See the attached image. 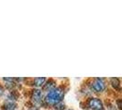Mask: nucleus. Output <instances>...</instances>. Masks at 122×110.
Here are the masks:
<instances>
[{
	"label": "nucleus",
	"mask_w": 122,
	"mask_h": 110,
	"mask_svg": "<svg viewBox=\"0 0 122 110\" xmlns=\"http://www.w3.org/2000/svg\"><path fill=\"white\" fill-rule=\"evenodd\" d=\"M64 92L63 90L58 87V88H53L48 93V95L45 97V102L50 105H57L61 101L63 98Z\"/></svg>",
	"instance_id": "obj_1"
},
{
	"label": "nucleus",
	"mask_w": 122,
	"mask_h": 110,
	"mask_svg": "<svg viewBox=\"0 0 122 110\" xmlns=\"http://www.w3.org/2000/svg\"><path fill=\"white\" fill-rule=\"evenodd\" d=\"M88 105L90 108L94 110H102L103 109V103L98 98H90L88 101Z\"/></svg>",
	"instance_id": "obj_2"
},
{
	"label": "nucleus",
	"mask_w": 122,
	"mask_h": 110,
	"mask_svg": "<svg viewBox=\"0 0 122 110\" xmlns=\"http://www.w3.org/2000/svg\"><path fill=\"white\" fill-rule=\"evenodd\" d=\"M92 88L94 89V91L99 93V92L104 91L106 85H105V83L103 82V80L100 79V78H97L92 83Z\"/></svg>",
	"instance_id": "obj_3"
},
{
	"label": "nucleus",
	"mask_w": 122,
	"mask_h": 110,
	"mask_svg": "<svg viewBox=\"0 0 122 110\" xmlns=\"http://www.w3.org/2000/svg\"><path fill=\"white\" fill-rule=\"evenodd\" d=\"M32 101L36 104H39L41 102V98H42V94H41V91L39 90V89H35L32 91Z\"/></svg>",
	"instance_id": "obj_4"
},
{
	"label": "nucleus",
	"mask_w": 122,
	"mask_h": 110,
	"mask_svg": "<svg viewBox=\"0 0 122 110\" xmlns=\"http://www.w3.org/2000/svg\"><path fill=\"white\" fill-rule=\"evenodd\" d=\"M110 82H111V85L112 86L117 89V90H120V82H119V80L117 79V78H111L110 80Z\"/></svg>",
	"instance_id": "obj_5"
},
{
	"label": "nucleus",
	"mask_w": 122,
	"mask_h": 110,
	"mask_svg": "<svg viewBox=\"0 0 122 110\" xmlns=\"http://www.w3.org/2000/svg\"><path fill=\"white\" fill-rule=\"evenodd\" d=\"M55 86V82L53 81V80H49L48 82H47V84L44 85V87H43V89L44 90H48L49 89L50 91L51 90V89H53V87Z\"/></svg>",
	"instance_id": "obj_6"
},
{
	"label": "nucleus",
	"mask_w": 122,
	"mask_h": 110,
	"mask_svg": "<svg viewBox=\"0 0 122 110\" xmlns=\"http://www.w3.org/2000/svg\"><path fill=\"white\" fill-rule=\"evenodd\" d=\"M44 82H45V78L44 77H38V78H35L34 81H33L34 85L37 86L42 85L43 84H44Z\"/></svg>",
	"instance_id": "obj_7"
},
{
	"label": "nucleus",
	"mask_w": 122,
	"mask_h": 110,
	"mask_svg": "<svg viewBox=\"0 0 122 110\" xmlns=\"http://www.w3.org/2000/svg\"><path fill=\"white\" fill-rule=\"evenodd\" d=\"M16 108V104L12 103V102H9V103H6L5 105V110H15Z\"/></svg>",
	"instance_id": "obj_8"
},
{
	"label": "nucleus",
	"mask_w": 122,
	"mask_h": 110,
	"mask_svg": "<svg viewBox=\"0 0 122 110\" xmlns=\"http://www.w3.org/2000/svg\"><path fill=\"white\" fill-rule=\"evenodd\" d=\"M55 108H57V109H59V110L63 109V108H64V105H58L57 104V106H55Z\"/></svg>",
	"instance_id": "obj_9"
},
{
	"label": "nucleus",
	"mask_w": 122,
	"mask_h": 110,
	"mask_svg": "<svg viewBox=\"0 0 122 110\" xmlns=\"http://www.w3.org/2000/svg\"><path fill=\"white\" fill-rule=\"evenodd\" d=\"M117 103V106H118V108H119V109H121V104H120V103H121V99H118Z\"/></svg>",
	"instance_id": "obj_10"
},
{
	"label": "nucleus",
	"mask_w": 122,
	"mask_h": 110,
	"mask_svg": "<svg viewBox=\"0 0 122 110\" xmlns=\"http://www.w3.org/2000/svg\"><path fill=\"white\" fill-rule=\"evenodd\" d=\"M2 94H3V89H2V87L0 86V95H1Z\"/></svg>",
	"instance_id": "obj_11"
},
{
	"label": "nucleus",
	"mask_w": 122,
	"mask_h": 110,
	"mask_svg": "<svg viewBox=\"0 0 122 110\" xmlns=\"http://www.w3.org/2000/svg\"><path fill=\"white\" fill-rule=\"evenodd\" d=\"M30 110H37V109H30Z\"/></svg>",
	"instance_id": "obj_12"
}]
</instances>
